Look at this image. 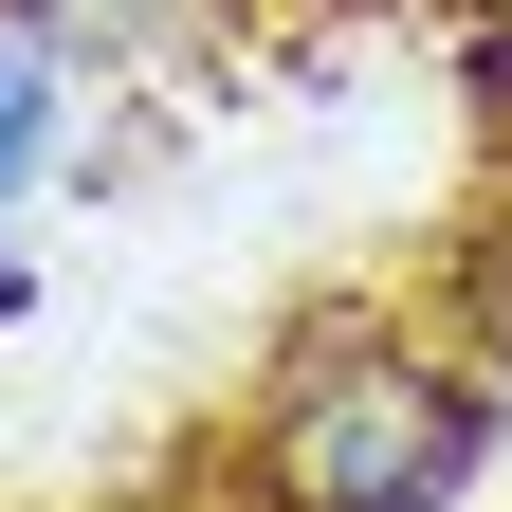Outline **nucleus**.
Masks as SVG:
<instances>
[{"label":"nucleus","mask_w":512,"mask_h":512,"mask_svg":"<svg viewBox=\"0 0 512 512\" xmlns=\"http://www.w3.org/2000/svg\"><path fill=\"white\" fill-rule=\"evenodd\" d=\"M476 458V403L439 366L403 348H330V366H293V403H275V512H439Z\"/></svg>","instance_id":"1"},{"label":"nucleus","mask_w":512,"mask_h":512,"mask_svg":"<svg viewBox=\"0 0 512 512\" xmlns=\"http://www.w3.org/2000/svg\"><path fill=\"white\" fill-rule=\"evenodd\" d=\"M37 128H55V37H37V19H0V183L37 165Z\"/></svg>","instance_id":"2"}]
</instances>
